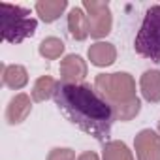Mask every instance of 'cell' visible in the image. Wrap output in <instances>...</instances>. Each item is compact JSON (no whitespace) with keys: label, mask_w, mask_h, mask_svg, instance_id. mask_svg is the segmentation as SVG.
Instances as JSON below:
<instances>
[{"label":"cell","mask_w":160,"mask_h":160,"mask_svg":"<svg viewBox=\"0 0 160 160\" xmlns=\"http://www.w3.org/2000/svg\"><path fill=\"white\" fill-rule=\"evenodd\" d=\"M89 60L98 68L111 66L117 60V49L109 42H96L89 47Z\"/></svg>","instance_id":"10"},{"label":"cell","mask_w":160,"mask_h":160,"mask_svg":"<svg viewBox=\"0 0 160 160\" xmlns=\"http://www.w3.org/2000/svg\"><path fill=\"white\" fill-rule=\"evenodd\" d=\"M68 30L70 36L77 42H83L87 40L89 34V17L85 13L83 8H72L68 13Z\"/></svg>","instance_id":"9"},{"label":"cell","mask_w":160,"mask_h":160,"mask_svg":"<svg viewBox=\"0 0 160 160\" xmlns=\"http://www.w3.org/2000/svg\"><path fill=\"white\" fill-rule=\"evenodd\" d=\"M55 104L60 113L77 128H81L98 141L108 139L113 124L111 106L87 83L64 85L60 83L55 94Z\"/></svg>","instance_id":"1"},{"label":"cell","mask_w":160,"mask_h":160,"mask_svg":"<svg viewBox=\"0 0 160 160\" xmlns=\"http://www.w3.org/2000/svg\"><path fill=\"white\" fill-rule=\"evenodd\" d=\"M139 89L147 102H160V70H147L139 77Z\"/></svg>","instance_id":"11"},{"label":"cell","mask_w":160,"mask_h":160,"mask_svg":"<svg viewBox=\"0 0 160 160\" xmlns=\"http://www.w3.org/2000/svg\"><path fill=\"white\" fill-rule=\"evenodd\" d=\"M38 51H40V55H42L43 58L55 60V58H58V57L64 53V42L58 40V38H55V36H49V38H45V40L40 43Z\"/></svg>","instance_id":"17"},{"label":"cell","mask_w":160,"mask_h":160,"mask_svg":"<svg viewBox=\"0 0 160 160\" xmlns=\"http://www.w3.org/2000/svg\"><path fill=\"white\" fill-rule=\"evenodd\" d=\"M47 160H77L75 158V152L68 147H55L49 151L47 154Z\"/></svg>","instance_id":"18"},{"label":"cell","mask_w":160,"mask_h":160,"mask_svg":"<svg viewBox=\"0 0 160 160\" xmlns=\"http://www.w3.org/2000/svg\"><path fill=\"white\" fill-rule=\"evenodd\" d=\"M2 83L8 89L19 91L28 83V72L21 64H2Z\"/></svg>","instance_id":"12"},{"label":"cell","mask_w":160,"mask_h":160,"mask_svg":"<svg viewBox=\"0 0 160 160\" xmlns=\"http://www.w3.org/2000/svg\"><path fill=\"white\" fill-rule=\"evenodd\" d=\"M30 111H32V100H30V96L25 94V92H19V94H15L10 100V104L6 108V121L12 126L21 124L30 115Z\"/></svg>","instance_id":"8"},{"label":"cell","mask_w":160,"mask_h":160,"mask_svg":"<svg viewBox=\"0 0 160 160\" xmlns=\"http://www.w3.org/2000/svg\"><path fill=\"white\" fill-rule=\"evenodd\" d=\"M134 49L138 55L160 62V4L151 6L143 17L139 32L134 42Z\"/></svg>","instance_id":"4"},{"label":"cell","mask_w":160,"mask_h":160,"mask_svg":"<svg viewBox=\"0 0 160 160\" xmlns=\"http://www.w3.org/2000/svg\"><path fill=\"white\" fill-rule=\"evenodd\" d=\"M77 160H100V158H98L96 152H92V151H85V152H81V154L77 156Z\"/></svg>","instance_id":"19"},{"label":"cell","mask_w":160,"mask_h":160,"mask_svg":"<svg viewBox=\"0 0 160 160\" xmlns=\"http://www.w3.org/2000/svg\"><path fill=\"white\" fill-rule=\"evenodd\" d=\"M2 38L10 43H21L23 40L34 36L38 21L30 15V10L2 2Z\"/></svg>","instance_id":"3"},{"label":"cell","mask_w":160,"mask_h":160,"mask_svg":"<svg viewBox=\"0 0 160 160\" xmlns=\"http://www.w3.org/2000/svg\"><path fill=\"white\" fill-rule=\"evenodd\" d=\"M134 149L138 160H160V134L143 128L134 138Z\"/></svg>","instance_id":"6"},{"label":"cell","mask_w":160,"mask_h":160,"mask_svg":"<svg viewBox=\"0 0 160 160\" xmlns=\"http://www.w3.org/2000/svg\"><path fill=\"white\" fill-rule=\"evenodd\" d=\"M94 89L111 108L138 98L136 96V81L128 72L98 73L94 79Z\"/></svg>","instance_id":"2"},{"label":"cell","mask_w":160,"mask_h":160,"mask_svg":"<svg viewBox=\"0 0 160 160\" xmlns=\"http://www.w3.org/2000/svg\"><path fill=\"white\" fill-rule=\"evenodd\" d=\"M87 62L79 55H66L60 60V79L64 85H79L87 77Z\"/></svg>","instance_id":"7"},{"label":"cell","mask_w":160,"mask_h":160,"mask_svg":"<svg viewBox=\"0 0 160 160\" xmlns=\"http://www.w3.org/2000/svg\"><path fill=\"white\" fill-rule=\"evenodd\" d=\"M102 158L104 160H134L128 145L124 141H119V139L106 141L104 151H102Z\"/></svg>","instance_id":"15"},{"label":"cell","mask_w":160,"mask_h":160,"mask_svg":"<svg viewBox=\"0 0 160 160\" xmlns=\"http://www.w3.org/2000/svg\"><path fill=\"white\" fill-rule=\"evenodd\" d=\"M66 8H68L66 0H40V2H36V13L43 23L57 21Z\"/></svg>","instance_id":"13"},{"label":"cell","mask_w":160,"mask_h":160,"mask_svg":"<svg viewBox=\"0 0 160 160\" xmlns=\"http://www.w3.org/2000/svg\"><path fill=\"white\" fill-rule=\"evenodd\" d=\"M58 81L51 75H42L36 79V83L32 87V100L34 102H45L49 98H55L57 89H58Z\"/></svg>","instance_id":"14"},{"label":"cell","mask_w":160,"mask_h":160,"mask_svg":"<svg viewBox=\"0 0 160 160\" xmlns=\"http://www.w3.org/2000/svg\"><path fill=\"white\" fill-rule=\"evenodd\" d=\"M83 10L89 17V34L91 38H106L111 32L113 17L108 2H98V0H85Z\"/></svg>","instance_id":"5"},{"label":"cell","mask_w":160,"mask_h":160,"mask_svg":"<svg viewBox=\"0 0 160 160\" xmlns=\"http://www.w3.org/2000/svg\"><path fill=\"white\" fill-rule=\"evenodd\" d=\"M111 109H113V119H115V121L126 122V121L136 119V115L141 111V100H139V98H134V100H130V102L113 106Z\"/></svg>","instance_id":"16"},{"label":"cell","mask_w":160,"mask_h":160,"mask_svg":"<svg viewBox=\"0 0 160 160\" xmlns=\"http://www.w3.org/2000/svg\"><path fill=\"white\" fill-rule=\"evenodd\" d=\"M158 134H160V121H158Z\"/></svg>","instance_id":"20"}]
</instances>
